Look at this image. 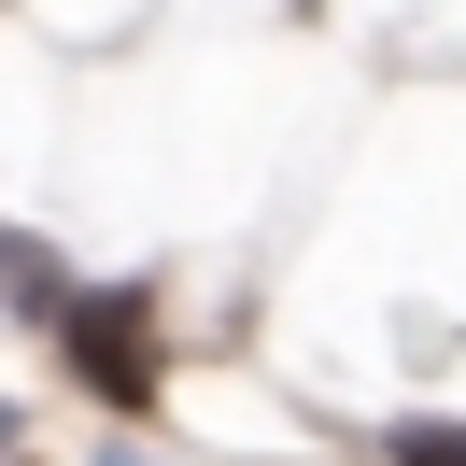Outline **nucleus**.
I'll return each mask as SVG.
<instances>
[{
  "instance_id": "obj_1",
  "label": "nucleus",
  "mask_w": 466,
  "mask_h": 466,
  "mask_svg": "<svg viewBox=\"0 0 466 466\" xmlns=\"http://www.w3.org/2000/svg\"><path fill=\"white\" fill-rule=\"evenodd\" d=\"M43 339H57V368L86 381L114 424H142V410L170 396V325H156V297H142V283H99V268H86V297H71Z\"/></svg>"
},
{
  "instance_id": "obj_2",
  "label": "nucleus",
  "mask_w": 466,
  "mask_h": 466,
  "mask_svg": "<svg viewBox=\"0 0 466 466\" xmlns=\"http://www.w3.org/2000/svg\"><path fill=\"white\" fill-rule=\"evenodd\" d=\"M71 297H86V268H71L57 240H29V227H0V311H15V325H57Z\"/></svg>"
},
{
  "instance_id": "obj_3",
  "label": "nucleus",
  "mask_w": 466,
  "mask_h": 466,
  "mask_svg": "<svg viewBox=\"0 0 466 466\" xmlns=\"http://www.w3.org/2000/svg\"><path fill=\"white\" fill-rule=\"evenodd\" d=\"M381 466H466V424H438V410H424V424L381 438Z\"/></svg>"
},
{
  "instance_id": "obj_4",
  "label": "nucleus",
  "mask_w": 466,
  "mask_h": 466,
  "mask_svg": "<svg viewBox=\"0 0 466 466\" xmlns=\"http://www.w3.org/2000/svg\"><path fill=\"white\" fill-rule=\"evenodd\" d=\"M15 438H29V424H15V396H0V466H15Z\"/></svg>"
},
{
  "instance_id": "obj_5",
  "label": "nucleus",
  "mask_w": 466,
  "mask_h": 466,
  "mask_svg": "<svg viewBox=\"0 0 466 466\" xmlns=\"http://www.w3.org/2000/svg\"><path fill=\"white\" fill-rule=\"evenodd\" d=\"M99 466H170V452H127V438H114V452H99Z\"/></svg>"
}]
</instances>
